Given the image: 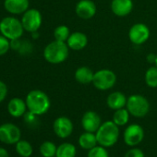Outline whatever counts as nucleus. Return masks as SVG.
<instances>
[{
	"label": "nucleus",
	"instance_id": "c9c22d12",
	"mask_svg": "<svg viewBox=\"0 0 157 157\" xmlns=\"http://www.w3.org/2000/svg\"><path fill=\"white\" fill-rule=\"evenodd\" d=\"M154 64H155V66L157 67V55H156V57H155V61H154Z\"/></svg>",
	"mask_w": 157,
	"mask_h": 157
},
{
	"label": "nucleus",
	"instance_id": "f03ea898",
	"mask_svg": "<svg viewBox=\"0 0 157 157\" xmlns=\"http://www.w3.org/2000/svg\"><path fill=\"white\" fill-rule=\"evenodd\" d=\"M69 54V48L66 42L60 41H53L49 43L44 50V59L54 65L61 64L65 62Z\"/></svg>",
	"mask_w": 157,
	"mask_h": 157
},
{
	"label": "nucleus",
	"instance_id": "2f4dec72",
	"mask_svg": "<svg viewBox=\"0 0 157 157\" xmlns=\"http://www.w3.org/2000/svg\"><path fill=\"white\" fill-rule=\"evenodd\" d=\"M21 43L20 41V39H14V40H10V48L13 50H17L19 51L21 46Z\"/></svg>",
	"mask_w": 157,
	"mask_h": 157
},
{
	"label": "nucleus",
	"instance_id": "473e14b6",
	"mask_svg": "<svg viewBox=\"0 0 157 157\" xmlns=\"http://www.w3.org/2000/svg\"><path fill=\"white\" fill-rule=\"evenodd\" d=\"M0 157H10L9 151H7V149L0 147Z\"/></svg>",
	"mask_w": 157,
	"mask_h": 157
},
{
	"label": "nucleus",
	"instance_id": "9d476101",
	"mask_svg": "<svg viewBox=\"0 0 157 157\" xmlns=\"http://www.w3.org/2000/svg\"><path fill=\"white\" fill-rule=\"evenodd\" d=\"M150 29L144 23H135L128 31V38L135 45H141L146 43L150 38Z\"/></svg>",
	"mask_w": 157,
	"mask_h": 157
},
{
	"label": "nucleus",
	"instance_id": "6e6552de",
	"mask_svg": "<svg viewBox=\"0 0 157 157\" xmlns=\"http://www.w3.org/2000/svg\"><path fill=\"white\" fill-rule=\"evenodd\" d=\"M21 138V131L18 126L12 123L0 125V141L5 144H16Z\"/></svg>",
	"mask_w": 157,
	"mask_h": 157
},
{
	"label": "nucleus",
	"instance_id": "c85d7f7f",
	"mask_svg": "<svg viewBox=\"0 0 157 157\" xmlns=\"http://www.w3.org/2000/svg\"><path fill=\"white\" fill-rule=\"evenodd\" d=\"M124 157H145V155H144V152L140 149L132 147L130 150H128L125 153Z\"/></svg>",
	"mask_w": 157,
	"mask_h": 157
},
{
	"label": "nucleus",
	"instance_id": "5701e85b",
	"mask_svg": "<svg viewBox=\"0 0 157 157\" xmlns=\"http://www.w3.org/2000/svg\"><path fill=\"white\" fill-rule=\"evenodd\" d=\"M15 150L16 152L21 157H30L33 152V145L29 141L24 140H20L15 144Z\"/></svg>",
	"mask_w": 157,
	"mask_h": 157
},
{
	"label": "nucleus",
	"instance_id": "ddd939ff",
	"mask_svg": "<svg viewBox=\"0 0 157 157\" xmlns=\"http://www.w3.org/2000/svg\"><path fill=\"white\" fill-rule=\"evenodd\" d=\"M102 125L100 116L94 111H87L82 117V126L85 131L95 133Z\"/></svg>",
	"mask_w": 157,
	"mask_h": 157
},
{
	"label": "nucleus",
	"instance_id": "f257e3e1",
	"mask_svg": "<svg viewBox=\"0 0 157 157\" xmlns=\"http://www.w3.org/2000/svg\"><path fill=\"white\" fill-rule=\"evenodd\" d=\"M28 111L39 116H42L49 110L51 102L48 95L41 90L31 91L25 99Z\"/></svg>",
	"mask_w": 157,
	"mask_h": 157
},
{
	"label": "nucleus",
	"instance_id": "0eeeda50",
	"mask_svg": "<svg viewBox=\"0 0 157 157\" xmlns=\"http://www.w3.org/2000/svg\"><path fill=\"white\" fill-rule=\"evenodd\" d=\"M43 18L39 10L35 9H29L25 11L21 18V23L24 28V31L28 33L37 32L42 26Z\"/></svg>",
	"mask_w": 157,
	"mask_h": 157
},
{
	"label": "nucleus",
	"instance_id": "6ab92c4d",
	"mask_svg": "<svg viewBox=\"0 0 157 157\" xmlns=\"http://www.w3.org/2000/svg\"><path fill=\"white\" fill-rule=\"evenodd\" d=\"M94 75V72L89 67L82 66V67H78L76 69L74 73V78L78 83L82 84V85H87V84L93 83Z\"/></svg>",
	"mask_w": 157,
	"mask_h": 157
},
{
	"label": "nucleus",
	"instance_id": "f8f14e48",
	"mask_svg": "<svg viewBox=\"0 0 157 157\" xmlns=\"http://www.w3.org/2000/svg\"><path fill=\"white\" fill-rule=\"evenodd\" d=\"M75 12L80 19L90 20L95 16L97 8L92 0H80L75 7Z\"/></svg>",
	"mask_w": 157,
	"mask_h": 157
},
{
	"label": "nucleus",
	"instance_id": "412c9836",
	"mask_svg": "<svg viewBox=\"0 0 157 157\" xmlns=\"http://www.w3.org/2000/svg\"><path fill=\"white\" fill-rule=\"evenodd\" d=\"M77 149L74 144L70 142H64L57 146L56 157H75Z\"/></svg>",
	"mask_w": 157,
	"mask_h": 157
},
{
	"label": "nucleus",
	"instance_id": "423d86ee",
	"mask_svg": "<svg viewBox=\"0 0 157 157\" xmlns=\"http://www.w3.org/2000/svg\"><path fill=\"white\" fill-rule=\"evenodd\" d=\"M117 83V75L114 71L104 68L94 72L93 84L99 91H107L112 89Z\"/></svg>",
	"mask_w": 157,
	"mask_h": 157
},
{
	"label": "nucleus",
	"instance_id": "a878e982",
	"mask_svg": "<svg viewBox=\"0 0 157 157\" xmlns=\"http://www.w3.org/2000/svg\"><path fill=\"white\" fill-rule=\"evenodd\" d=\"M70 35L69 28L66 25H59L54 31V37L55 40L60 42H67Z\"/></svg>",
	"mask_w": 157,
	"mask_h": 157
},
{
	"label": "nucleus",
	"instance_id": "aec40b11",
	"mask_svg": "<svg viewBox=\"0 0 157 157\" xmlns=\"http://www.w3.org/2000/svg\"><path fill=\"white\" fill-rule=\"evenodd\" d=\"M78 145H80L82 149L88 150V151L91 150L92 148L95 147L98 144L95 133L88 132V131H85L84 133H82L80 137H78Z\"/></svg>",
	"mask_w": 157,
	"mask_h": 157
},
{
	"label": "nucleus",
	"instance_id": "9b49d317",
	"mask_svg": "<svg viewBox=\"0 0 157 157\" xmlns=\"http://www.w3.org/2000/svg\"><path fill=\"white\" fill-rule=\"evenodd\" d=\"M73 123L67 117H59L55 119L53 123V130L55 134L60 139L68 138L73 132Z\"/></svg>",
	"mask_w": 157,
	"mask_h": 157
},
{
	"label": "nucleus",
	"instance_id": "f704fd0d",
	"mask_svg": "<svg viewBox=\"0 0 157 157\" xmlns=\"http://www.w3.org/2000/svg\"><path fill=\"white\" fill-rule=\"evenodd\" d=\"M32 36H33V39H37V38L39 37V33H38V31H37V32H33V33H32Z\"/></svg>",
	"mask_w": 157,
	"mask_h": 157
},
{
	"label": "nucleus",
	"instance_id": "4468645a",
	"mask_svg": "<svg viewBox=\"0 0 157 157\" xmlns=\"http://www.w3.org/2000/svg\"><path fill=\"white\" fill-rule=\"evenodd\" d=\"M134 4L132 0H112L111 10L112 12L120 18L127 17L133 10Z\"/></svg>",
	"mask_w": 157,
	"mask_h": 157
},
{
	"label": "nucleus",
	"instance_id": "1a4fd4ad",
	"mask_svg": "<svg viewBox=\"0 0 157 157\" xmlns=\"http://www.w3.org/2000/svg\"><path fill=\"white\" fill-rule=\"evenodd\" d=\"M144 139L143 128L139 124L128 125L123 133L124 142L129 147H135L139 145Z\"/></svg>",
	"mask_w": 157,
	"mask_h": 157
},
{
	"label": "nucleus",
	"instance_id": "39448f33",
	"mask_svg": "<svg viewBox=\"0 0 157 157\" xmlns=\"http://www.w3.org/2000/svg\"><path fill=\"white\" fill-rule=\"evenodd\" d=\"M126 108L134 117H144L150 111V103L140 94H132L128 97Z\"/></svg>",
	"mask_w": 157,
	"mask_h": 157
},
{
	"label": "nucleus",
	"instance_id": "393cba45",
	"mask_svg": "<svg viewBox=\"0 0 157 157\" xmlns=\"http://www.w3.org/2000/svg\"><path fill=\"white\" fill-rule=\"evenodd\" d=\"M56 145L53 141H44L39 148L40 153L43 157H54L56 153Z\"/></svg>",
	"mask_w": 157,
	"mask_h": 157
},
{
	"label": "nucleus",
	"instance_id": "b1692460",
	"mask_svg": "<svg viewBox=\"0 0 157 157\" xmlns=\"http://www.w3.org/2000/svg\"><path fill=\"white\" fill-rule=\"evenodd\" d=\"M144 81L148 87L157 88V67L153 66L149 67L144 76Z\"/></svg>",
	"mask_w": 157,
	"mask_h": 157
},
{
	"label": "nucleus",
	"instance_id": "7ed1b4c3",
	"mask_svg": "<svg viewBox=\"0 0 157 157\" xmlns=\"http://www.w3.org/2000/svg\"><path fill=\"white\" fill-rule=\"evenodd\" d=\"M97 142L99 145L105 148L114 146L119 138V127L116 125L113 120H107L100 126L95 132Z\"/></svg>",
	"mask_w": 157,
	"mask_h": 157
},
{
	"label": "nucleus",
	"instance_id": "7c9ffc66",
	"mask_svg": "<svg viewBox=\"0 0 157 157\" xmlns=\"http://www.w3.org/2000/svg\"><path fill=\"white\" fill-rule=\"evenodd\" d=\"M8 95V87L6 83L0 81V103H2Z\"/></svg>",
	"mask_w": 157,
	"mask_h": 157
},
{
	"label": "nucleus",
	"instance_id": "72a5a7b5",
	"mask_svg": "<svg viewBox=\"0 0 157 157\" xmlns=\"http://www.w3.org/2000/svg\"><path fill=\"white\" fill-rule=\"evenodd\" d=\"M155 57H156V55H154V54H151L150 56H148L147 59H148V61H149V62H153V63H154V61H155Z\"/></svg>",
	"mask_w": 157,
	"mask_h": 157
},
{
	"label": "nucleus",
	"instance_id": "dca6fc26",
	"mask_svg": "<svg viewBox=\"0 0 157 157\" xmlns=\"http://www.w3.org/2000/svg\"><path fill=\"white\" fill-rule=\"evenodd\" d=\"M29 0H5V10L12 15L23 14L29 10Z\"/></svg>",
	"mask_w": 157,
	"mask_h": 157
},
{
	"label": "nucleus",
	"instance_id": "f3484780",
	"mask_svg": "<svg viewBox=\"0 0 157 157\" xmlns=\"http://www.w3.org/2000/svg\"><path fill=\"white\" fill-rule=\"evenodd\" d=\"M27 110L26 102L19 97L12 98L8 104V112L13 117H23Z\"/></svg>",
	"mask_w": 157,
	"mask_h": 157
},
{
	"label": "nucleus",
	"instance_id": "cd10ccee",
	"mask_svg": "<svg viewBox=\"0 0 157 157\" xmlns=\"http://www.w3.org/2000/svg\"><path fill=\"white\" fill-rule=\"evenodd\" d=\"M10 49V40L1 34L0 35V56L6 55Z\"/></svg>",
	"mask_w": 157,
	"mask_h": 157
},
{
	"label": "nucleus",
	"instance_id": "4be33fe9",
	"mask_svg": "<svg viewBox=\"0 0 157 157\" xmlns=\"http://www.w3.org/2000/svg\"><path fill=\"white\" fill-rule=\"evenodd\" d=\"M129 116H130V114L127 108H125V107L120 108V109L115 110L112 120L118 127H123L128 124V122L129 120Z\"/></svg>",
	"mask_w": 157,
	"mask_h": 157
},
{
	"label": "nucleus",
	"instance_id": "20e7f679",
	"mask_svg": "<svg viewBox=\"0 0 157 157\" xmlns=\"http://www.w3.org/2000/svg\"><path fill=\"white\" fill-rule=\"evenodd\" d=\"M23 32L21 21L15 17H5L0 21V33L10 40L20 39Z\"/></svg>",
	"mask_w": 157,
	"mask_h": 157
},
{
	"label": "nucleus",
	"instance_id": "a211bd4d",
	"mask_svg": "<svg viewBox=\"0 0 157 157\" xmlns=\"http://www.w3.org/2000/svg\"><path fill=\"white\" fill-rule=\"evenodd\" d=\"M127 101H128V98L123 93L113 92L107 96L106 105L110 109L115 111V110L126 107Z\"/></svg>",
	"mask_w": 157,
	"mask_h": 157
},
{
	"label": "nucleus",
	"instance_id": "2eb2a0df",
	"mask_svg": "<svg viewBox=\"0 0 157 157\" xmlns=\"http://www.w3.org/2000/svg\"><path fill=\"white\" fill-rule=\"evenodd\" d=\"M68 48L74 51H81L88 44V37L82 32H75L70 33L67 41L66 42Z\"/></svg>",
	"mask_w": 157,
	"mask_h": 157
},
{
	"label": "nucleus",
	"instance_id": "c756f323",
	"mask_svg": "<svg viewBox=\"0 0 157 157\" xmlns=\"http://www.w3.org/2000/svg\"><path fill=\"white\" fill-rule=\"evenodd\" d=\"M37 117H38L37 115H35V114H33V113H32L30 111L26 112L24 114V116H23L25 123L30 125V126H33V125L37 123Z\"/></svg>",
	"mask_w": 157,
	"mask_h": 157
},
{
	"label": "nucleus",
	"instance_id": "bb28decb",
	"mask_svg": "<svg viewBox=\"0 0 157 157\" xmlns=\"http://www.w3.org/2000/svg\"><path fill=\"white\" fill-rule=\"evenodd\" d=\"M87 157H109V153L105 147L98 144L88 151Z\"/></svg>",
	"mask_w": 157,
	"mask_h": 157
}]
</instances>
